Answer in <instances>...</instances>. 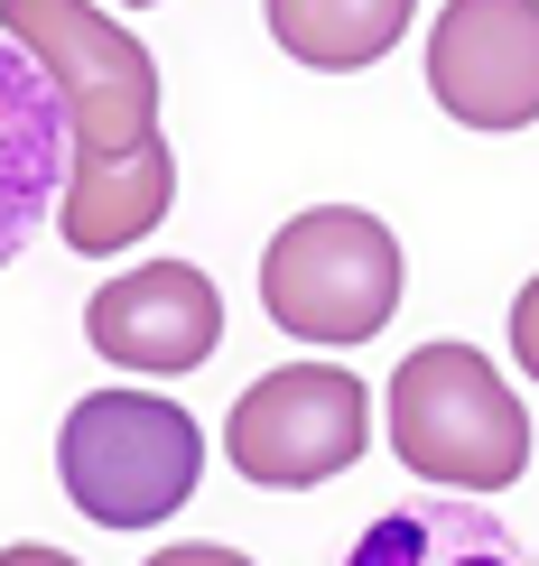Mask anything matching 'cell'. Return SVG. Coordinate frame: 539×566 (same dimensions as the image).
<instances>
[{"instance_id": "9", "label": "cell", "mask_w": 539, "mask_h": 566, "mask_svg": "<svg viewBox=\"0 0 539 566\" xmlns=\"http://www.w3.org/2000/svg\"><path fill=\"white\" fill-rule=\"evenodd\" d=\"M168 205H177V149L149 139V149H131V158H75L65 205H56V232H65V251L103 261V251L149 242Z\"/></svg>"}, {"instance_id": "6", "label": "cell", "mask_w": 539, "mask_h": 566, "mask_svg": "<svg viewBox=\"0 0 539 566\" xmlns=\"http://www.w3.org/2000/svg\"><path fill=\"white\" fill-rule=\"evenodd\" d=\"M428 93L465 130L539 122V0H447L428 29Z\"/></svg>"}, {"instance_id": "14", "label": "cell", "mask_w": 539, "mask_h": 566, "mask_svg": "<svg viewBox=\"0 0 539 566\" xmlns=\"http://www.w3.org/2000/svg\"><path fill=\"white\" fill-rule=\"evenodd\" d=\"M0 566H75L65 548H0Z\"/></svg>"}, {"instance_id": "12", "label": "cell", "mask_w": 539, "mask_h": 566, "mask_svg": "<svg viewBox=\"0 0 539 566\" xmlns=\"http://www.w3.org/2000/svg\"><path fill=\"white\" fill-rule=\"evenodd\" d=\"M511 363H521L530 381H539V279H530L521 297H511Z\"/></svg>"}, {"instance_id": "10", "label": "cell", "mask_w": 539, "mask_h": 566, "mask_svg": "<svg viewBox=\"0 0 539 566\" xmlns=\"http://www.w3.org/2000/svg\"><path fill=\"white\" fill-rule=\"evenodd\" d=\"M335 566H539V557L484 502L437 492V502H401L382 521H363V538H344Z\"/></svg>"}, {"instance_id": "4", "label": "cell", "mask_w": 539, "mask_h": 566, "mask_svg": "<svg viewBox=\"0 0 539 566\" xmlns=\"http://www.w3.org/2000/svg\"><path fill=\"white\" fill-rule=\"evenodd\" d=\"M261 306L298 344H372L401 306V242L363 205L289 214L261 251Z\"/></svg>"}, {"instance_id": "3", "label": "cell", "mask_w": 539, "mask_h": 566, "mask_svg": "<svg viewBox=\"0 0 539 566\" xmlns=\"http://www.w3.org/2000/svg\"><path fill=\"white\" fill-rule=\"evenodd\" d=\"M0 38L46 75L65 103L75 158H131L158 139V65L122 19H103L93 0H0Z\"/></svg>"}, {"instance_id": "15", "label": "cell", "mask_w": 539, "mask_h": 566, "mask_svg": "<svg viewBox=\"0 0 539 566\" xmlns=\"http://www.w3.org/2000/svg\"><path fill=\"white\" fill-rule=\"evenodd\" d=\"M122 10H149V0H122Z\"/></svg>"}, {"instance_id": "13", "label": "cell", "mask_w": 539, "mask_h": 566, "mask_svg": "<svg viewBox=\"0 0 539 566\" xmlns=\"http://www.w3.org/2000/svg\"><path fill=\"white\" fill-rule=\"evenodd\" d=\"M149 566H251L242 548H168V557H149Z\"/></svg>"}, {"instance_id": "1", "label": "cell", "mask_w": 539, "mask_h": 566, "mask_svg": "<svg viewBox=\"0 0 539 566\" xmlns=\"http://www.w3.org/2000/svg\"><path fill=\"white\" fill-rule=\"evenodd\" d=\"M391 455L410 474L447 483L456 502H484V492L521 483L530 418L475 344H418L391 371Z\"/></svg>"}, {"instance_id": "2", "label": "cell", "mask_w": 539, "mask_h": 566, "mask_svg": "<svg viewBox=\"0 0 539 566\" xmlns=\"http://www.w3.org/2000/svg\"><path fill=\"white\" fill-rule=\"evenodd\" d=\"M56 474L93 530H158L205 474V428L158 390H93L56 428Z\"/></svg>"}, {"instance_id": "7", "label": "cell", "mask_w": 539, "mask_h": 566, "mask_svg": "<svg viewBox=\"0 0 539 566\" xmlns=\"http://www.w3.org/2000/svg\"><path fill=\"white\" fill-rule=\"evenodd\" d=\"M84 335L122 371H196L205 353L224 344V297H215L205 270L149 261V270H122L112 289H93Z\"/></svg>"}, {"instance_id": "5", "label": "cell", "mask_w": 539, "mask_h": 566, "mask_svg": "<svg viewBox=\"0 0 539 566\" xmlns=\"http://www.w3.org/2000/svg\"><path fill=\"white\" fill-rule=\"evenodd\" d=\"M372 446V399L354 371L335 363H279L261 371L224 418V455L242 483L261 492H308V483H335Z\"/></svg>"}, {"instance_id": "11", "label": "cell", "mask_w": 539, "mask_h": 566, "mask_svg": "<svg viewBox=\"0 0 539 566\" xmlns=\"http://www.w3.org/2000/svg\"><path fill=\"white\" fill-rule=\"evenodd\" d=\"M270 38L289 46L298 65H317V75H363V65H382L391 46L410 38L418 0H261Z\"/></svg>"}, {"instance_id": "8", "label": "cell", "mask_w": 539, "mask_h": 566, "mask_svg": "<svg viewBox=\"0 0 539 566\" xmlns=\"http://www.w3.org/2000/svg\"><path fill=\"white\" fill-rule=\"evenodd\" d=\"M75 177V130L65 103L46 93V75L0 38V261H19V242L65 205Z\"/></svg>"}]
</instances>
